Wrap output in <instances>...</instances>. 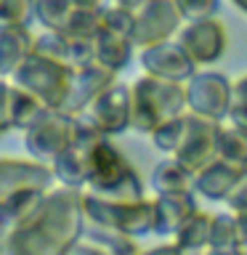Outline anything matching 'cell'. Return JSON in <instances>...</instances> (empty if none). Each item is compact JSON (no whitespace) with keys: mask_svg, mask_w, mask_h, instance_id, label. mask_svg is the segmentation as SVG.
I'll return each mask as SVG.
<instances>
[{"mask_svg":"<svg viewBox=\"0 0 247 255\" xmlns=\"http://www.w3.org/2000/svg\"><path fill=\"white\" fill-rule=\"evenodd\" d=\"M133 99V130L151 135L162 125L189 112L186 83H173L154 75H143L130 85Z\"/></svg>","mask_w":247,"mask_h":255,"instance_id":"obj_1","label":"cell"},{"mask_svg":"<svg viewBox=\"0 0 247 255\" xmlns=\"http://www.w3.org/2000/svg\"><path fill=\"white\" fill-rule=\"evenodd\" d=\"M91 194L115 199V202H133L143 199V181L138 178L135 167L127 162V157L120 151L112 138H99L91 151V175L88 186Z\"/></svg>","mask_w":247,"mask_h":255,"instance_id":"obj_2","label":"cell"},{"mask_svg":"<svg viewBox=\"0 0 247 255\" xmlns=\"http://www.w3.org/2000/svg\"><path fill=\"white\" fill-rule=\"evenodd\" d=\"M75 67L64 61H56L51 56L35 53L24 67L11 77L16 85L37 96L48 109H67V101L72 96V83H75Z\"/></svg>","mask_w":247,"mask_h":255,"instance_id":"obj_3","label":"cell"},{"mask_svg":"<svg viewBox=\"0 0 247 255\" xmlns=\"http://www.w3.org/2000/svg\"><path fill=\"white\" fill-rule=\"evenodd\" d=\"M85 218L120 229L130 237L154 234V199H133V202H115L88 191L85 194Z\"/></svg>","mask_w":247,"mask_h":255,"instance_id":"obj_4","label":"cell"},{"mask_svg":"<svg viewBox=\"0 0 247 255\" xmlns=\"http://www.w3.org/2000/svg\"><path fill=\"white\" fill-rule=\"evenodd\" d=\"M75 141V117L64 109H43L40 117L24 130V146L32 159L51 165Z\"/></svg>","mask_w":247,"mask_h":255,"instance_id":"obj_5","label":"cell"},{"mask_svg":"<svg viewBox=\"0 0 247 255\" xmlns=\"http://www.w3.org/2000/svg\"><path fill=\"white\" fill-rule=\"evenodd\" d=\"M231 99H234V83L218 69H199L186 83L189 112L199 117L223 123L229 120Z\"/></svg>","mask_w":247,"mask_h":255,"instance_id":"obj_6","label":"cell"},{"mask_svg":"<svg viewBox=\"0 0 247 255\" xmlns=\"http://www.w3.org/2000/svg\"><path fill=\"white\" fill-rule=\"evenodd\" d=\"M183 13L178 11L175 0H146L141 8H135V29H133V45L149 48L157 43H167L181 32Z\"/></svg>","mask_w":247,"mask_h":255,"instance_id":"obj_7","label":"cell"},{"mask_svg":"<svg viewBox=\"0 0 247 255\" xmlns=\"http://www.w3.org/2000/svg\"><path fill=\"white\" fill-rule=\"evenodd\" d=\"M221 130H223V123H215V120L199 117L194 112H186V133H183V141L173 157L186 165L189 170L199 173L213 159H218Z\"/></svg>","mask_w":247,"mask_h":255,"instance_id":"obj_8","label":"cell"},{"mask_svg":"<svg viewBox=\"0 0 247 255\" xmlns=\"http://www.w3.org/2000/svg\"><path fill=\"white\" fill-rule=\"evenodd\" d=\"M178 43L197 67L199 64H215L218 59H223L229 48V32L218 16H210V19L183 24L178 32Z\"/></svg>","mask_w":247,"mask_h":255,"instance_id":"obj_9","label":"cell"},{"mask_svg":"<svg viewBox=\"0 0 247 255\" xmlns=\"http://www.w3.org/2000/svg\"><path fill=\"white\" fill-rule=\"evenodd\" d=\"M91 123L99 130L112 138V135H123L125 130L133 128V99H130V85L115 83L107 88L91 107L85 109Z\"/></svg>","mask_w":247,"mask_h":255,"instance_id":"obj_10","label":"cell"},{"mask_svg":"<svg viewBox=\"0 0 247 255\" xmlns=\"http://www.w3.org/2000/svg\"><path fill=\"white\" fill-rule=\"evenodd\" d=\"M138 64L146 75L173 80V83H189L197 75V64L189 59L178 40H167V43H157L138 51Z\"/></svg>","mask_w":247,"mask_h":255,"instance_id":"obj_11","label":"cell"},{"mask_svg":"<svg viewBox=\"0 0 247 255\" xmlns=\"http://www.w3.org/2000/svg\"><path fill=\"white\" fill-rule=\"evenodd\" d=\"M43 109L48 107L37 96L24 91L13 80L0 77V138L11 130H27Z\"/></svg>","mask_w":247,"mask_h":255,"instance_id":"obj_12","label":"cell"},{"mask_svg":"<svg viewBox=\"0 0 247 255\" xmlns=\"http://www.w3.org/2000/svg\"><path fill=\"white\" fill-rule=\"evenodd\" d=\"M56 175L51 165L37 159H19V157H0V199L11 197L19 189H45L51 191Z\"/></svg>","mask_w":247,"mask_h":255,"instance_id":"obj_13","label":"cell"},{"mask_svg":"<svg viewBox=\"0 0 247 255\" xmlns=\"http://www.w3.org/2000/svg\"><path fill=\"white\" fill-rule=\"evenodd\" d=\"M245 175H247V167L231 165L218 157L194 175V194L210 199V202H226L234 194V189L242 183Z\"/></svg>","mask_w":247,"mask_h":255,"instance_id":"obj_14","label":"cell"},{"mask_svg":"<svg viewBox=\"0 0 247 255\" xmlns=\"http://www.w3.org/2000/svg\"><path fill=\"white\" fill-rule=\"evenodd\" d=\"M117 83V72L104 67V64H88V67H80L75 72V83H72V96L67 101V109L69 115H80V112H85L91 104L99 99V96L112 88Z\"/></svg>","mask_w":247,"mask_h":255,"instance_id":"obj_15","label":"cell"},{"mask_svg":"<svg viewBox=\"0 0 247 255\" xmlns=\"http://www.w3.org/2000/svg\"><path fill=\"white\" fill-rule=\"evenodd\" d=\"M199 210L194 191H167L154 197V234L175 237L178 229Z\"/></svg>","mask_w":247,"mask_h":255,"instance_id":"obj_16","label":"cell"},{"mask_svg":"<svg viewBox=\"0 0 247 255\" xmlns=\"http://www.w3.org/2000/svg\"><path fill=\"white\" fill-rule=\"evenodd\" d=\"M37 51V35L29 27H0V77L11 80Z\"/></svg>","mask_w":247,"mask_h":255,"instance_id":"obj_17","label":"cell"},{"mask_svg":"<svg viewBox=\"0 0 247 255\" xmlns=\"http://www.w3.org/2000/svg\"><path fill=\"white\" fill-rule=\"evenodd\" d=\"M194 170H189L175 157H165L162 162L154 165L151 170V189L154 194H167V191H194Z\"/></svg>","mask_w":247,"mask_h":255,"instance_id":"obj_18","label":"cell"},{"mask_svg":"<svg viewBox=\"0 0 247 255\" xmlns=\"http://www.w3.org/2000/svg\"><path fill=\"white\" fill-rule=\"evenodd\" d=\"M83 237L91 239L93 245H99L101 250H107L109 255H138L141 253L135 237L125 234V231H120V229L104 226V223H96V221H88L85 223Z\"/></svg>","mask_w":247,"mask_h":255,"instance_id":"obj_19","label":"cell"},{"mask_svg":"<svg viewBox=\"0 0 247 255\" xmlns=\"http://www.w3.org/2000/svg\"><path fill=\"white\" fill-rule=\"evenodd\" d=\"M210 231H213V215L205 210H197L191 218L178 229L173 242L183 253H205L210 247Z\"/></svg>","mask_w":247,"mask_h":255,"instance_id":"obj_20","label":"cell"},{"mask_svg":"<svg viewBox=\"0 0 247 255\" xmlns=\"http://www.w3.org/2000/svg\"><path fill=\"white\" fill-rule=\"evenodd\" d=\"M133 51L135 45L127 37H117V35H109V32H101L96 37V61L115 72H123L133 61Z\"/></svg>","mask_w":247,"mask_h":255,"instance_id":"obj_21","label":"cell"},{"mask_svg":"<svg viewBox=\"0 0 247 255\" xmlns=\"http://www.w3.org/2000/svg\"><path fill=\"white\" fill-rule=\"evenodd\" d=\"M45 194L48 191L45 189H19V191H13L11 197H5L3 199V205H5V210H8V218H11L13 223V229L16 226H24V223H29L35 215L40 213V207H43L45 202Z\"/></svg>","mask_w":247,"mask_h":255,"instance_id":"obj_22","label":"cell"},{"mask_svg":"<svg viewBox=\"0 0 247 255\" xmlns=\"http://www.w3.org/2000/svg\"><path fill=\"white\" fill-rule=\"evenodd\" d=\"M77 8L72 0H37L35 3V21H40L51 32H67L69 19Z\"/></svg>","mask_w":247,"mask_h":255,"instance_id":"obj_23","label":"cell"},{"mask_svg":"<svg viewBox=\"0 0 247 255\" xmlns=\"http://www.w3.org/2000/svg\"><path fill=\"white\" fill-rule=\"evenodd\" d=\"M218 157L231 165L247 167V130L237 125H223L221 143H218Z\"/></svg>","mask_w":247,"mask_h":255,"instance_id":"obj_24","label":"cell"},{"mask_svg":"<svg viewBox=\"0 0 247 255\" xmlns=\"http://www.w3.org/2000/svg\"><path fill=\"white\" fill-rule=\"evenodd\" d=\"M133 29H135V11L123 8L117 3L104 8V13H101V32H109V35L133 40Z\"/></svg>","mask_w":247,"mask_h":255,"instance_id":"obj_25","label":"cell"},{"mask_svg":"<svg viewBox=\"0 0 247 255\" xmlns=\"http://www.w3.org/2000/svg\"><path fill=\"white\" fill-rule=\"evenodd\" d=\"M210 247H242L237 213L229 210V213H215V215H213Z\"/></svg>","mask_w":247,"mask_h":255,"instance_id":"obj_26","label":"cell"},{"mask_svg":"<svg viewBox=\"0 0 247 255\" xmlns=\"http://www.w3.org/2000/svg\"><path fill=\"white\" fill-rule=\"evenodd\" d=\"M37 0H0V27H29Z\"/></svg>","mask_w":247,"mask_h":255,"instance_id":"obj_27","label":"cell"},{"mask_svg":"<svg viewBox=\"0 0 247 255\" xmlns=\"http://www.w3.org/2000/svg\"><path fill=\"white\" fill-rule=\"evenodd\" d=\"M183 133H186V115H181L178 120H173V123L162 125L159 130L151 133V141H154V146L162 151V154L173 157L175 151H178L181 141H183Z\"/></svg>","mask_w":247,"mask_h":255,"instance_id":"obj_28","label":"cell"},{"mask_svg":"<svg viewBox=\"0 0 247 255\" xmlns=\"http://www.w3.org/2000/svg\"><path fill=\"white\" fill-rule=\"evenodd\" d=\"M69 45H72V40H69L67 32L45 29L43 35H37V51L35 53H43V56H51V59H56V61L69 64Z\"/></svg>","mask_w":247,"mask_h":255,"instance_id":"obj_29","label":"cell"},{"mask_svg":"<svg viewBox=\"0 0 247 255\" xmlns=\"http://www.w3.org/2000/svg\"><path fill=\"white\" fill-rule=\"evenodd\" d=\"M178 11L183 13L186 21H199V19H210L218 16L221 11V0H175Z\"/></svg>","mask_w":247,"mask_h":255,"instance_id":"obj_30","label":"cell"},{"mask_svg":"<svg viewBox=\"0 0 247 255\" xmlns=\"http://www.w3.org/2000/svg\"><path fill=\"white\" fill-rule=\"evenodd\" d=\"M229 120H231V125L247 130V75H242L234 83V99H231Z\"/></svg>","mask_w":247,"mask_h":255,"instance_id":"obj_31","label":"cell"},{"mask_svg":"<svg viewBox=\"0 0 247 255\" xmlns=\"http://www.w3.org/2000/svg\"><path fill=\"white\" fill-rule=\"evenodd\" d=\"M226 205H229V210H231V213L247 215V175L242 178V183H239V186L234 189V194L226 199Z\"/></svg>","mask_w":247,"mask_h":255,"instance_id":"obj_32","label":"cell"},{"mask_svg":"<svg viewBox=\"0 0 247 255\" xmlns=\"http://www.w3.org/2000/svg\"><path fill=\"white\" fill-rule=\"evenodd\" d=\"M67 255H109V253H107V250H101L99 245H93L91 239H85V237H83V239H77V242L69 247Z\"/></svg>","mask_w":247,"mask_h":255,"instance_id":"obj_33","label":"cell"},{"mask_svg":"<svg viewBox=\"0 0 247 255\" xmlns=\"http://www.w3.org/2000/svg\"><path fill=\"white\" fill-rule=\"evenodd\" d=\"M138 255H186L181 250L175 242H165V245H157V247H151V250H143Z\"/></svg>","mask_w":247,"mask_h":255,"instance_id":"obj_34","label":"cell"},{"mask_svg":"<svg viewBox=\"0 0 247 255\" xmlns=\"http://www.w3.org/2000/svg\"><path fill=\"white\" fill-rule=\"evenodd\" d=\"M77 11H104L107 0H72Z\"/></svg>","mask_w":247,"mask_h":255,"instance_id":"obj_35","label":"cell"},{"mask_svg":"<svg viewBox=\"0 0 247 255\" xmlns=\"http://www.w3.org/2000/svg\"><path fill=\"white\" fill-rule=\"evenodd\" d=\"M11 229H13V223H11V218H8V210H5L3 199H0V242L11 234Z\"/></svg>","mask_w":247,"mask_h":255,"instance_id":"obj_36","label":"cell"},{"mask_svg":"<svg viewBox=\"0 0 247 255\" xmlns=\"http://www.w3.org/2000/svg\"><path fill=\"white\" fill-rule=\"evenodd\" d=\"M202 255H247L245 247H207Z\"/></svg>","mask_w":247,"mask_h":255,"instance_id":"obj_37","label":"cell"},{"mask_svg":"<svg viewBox=\"0 0 247 255\" xmlns=\"http://www.w3.org/2000/svg\"><path fill=\"white\" fill-rule=\"evenodd\" d=\"M239 218V239H242V247L247 250V215H237Z\"/></svg>","mask_w":247,"mask_h":255,"instance_id":"obj_38","label":"cell"},{"mask_svg":"<svg viewBox=\"0 0 247 255\" xmlns=\"http://www.w3.org/2000/svg\"><path fill=\"white\" fill-rule=\"evenodd\" d=\"M117 5H123V8H130V11H135V8H141L146 0H115Z\"/></svg>","mask_w":247,"mask_h":255,"instance_id":"obj_39","label":"cell"},{"mask_svg":"<svg viewBox=\"0 0 247 255\" xmlns=\"http://www.w3.org/2000/svg\"><path fill=\"white\" fill-rule=\"evenodd\" d=\"M231 3H234L237 11H242V13L247 16V0H231Z\"/></svg>","mask_w":247,"mask_h":255,"instance_id":"obj_40","label":"cell"},{"mask_svg":"<svg viewBox=\"0 0 247 255\" xmlns=\"http://www.w3.org/2000/svg\"><path fill=\"white\" fill-rule=\"evenodd\" d=\"M0 255H8V253H5V250H3V247H0Z\"/></svg>","mask_w":247,"mask_h":255,"instance_id":"obj_41","label":"cell"},{"mask_svg":"<svg viewBox=\"0 0 247 255\" xmlns=\"http://www.w3.org/2000/svg\"><path fill=\"white\" fill-rule=\"evenodd\" d=\"M186 255H202V253H186Z\"/></svg>","mask_w":247,"mask_h":255,"instance_id":"obj_42","label":"cell"}]
</instances>
